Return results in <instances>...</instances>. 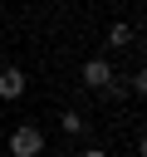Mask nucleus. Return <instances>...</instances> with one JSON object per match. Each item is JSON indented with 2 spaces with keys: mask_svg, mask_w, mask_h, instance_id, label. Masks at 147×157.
Masks as SVG:
<instances>
[{
  "mask_svg": "<svg viewBox=\"0 0 147 157\" xmlns=\"http://www.w3.org/2000/svg\"><path fill=\"white\" fill-rule=\"evenodd\" d=\"M108 44H113V49L132 44V25H123V20H118V25H108Z\"/></svg>",
  "mask_w": 147,
  "mask_h": 157,
  "instance_id": "39448f33",
  "label": "nucleus"
},
{
  "mask_svg": "<svg viewBox=\"0 0 147 157\" xmlns=\"http://www.w3.org/2000/svg\"><path fill=\"white\" fill-rule=\"evenodd\" d=\"M108 78H113V64H108L103 54L83 64V88H98V93H103V83H108Z\"/></svg>",
  "mask_w": 147,
  "mask_h": 157,
  "instance_id": "7ed1b4c3",
  "label": "nucleus"
},
{
  "mask_svg": "<svg viewBox=\"0 0 147 157\" xmlns=\"http://www.w3.org/2000/svg\"><path fill=\"white\" fill-rule=\"evenodd\" d=\"M24 88H29L24 69H20V64H5V69H0V98L15 103V98H24Z\"/></svg>",
  "mask_w": 147,
  "mask_h": 157,
  "instance_id": "f03ea898",
  "label": "nucleus"
},
{
  "mask_svg": "<svg viewBox=\"0 0 147 157\" xmlns=\"http://www.w3.org/2000/svg\"><path fill=\"white\" fill-rule=\"evenodd\" d=\"M137 157H147V132H142V137H137Z\"/></svg>",
  "mask_w": 147,
  "mask_h": 157,
  "instance_id": "6e6552de",
  "label": "nucleus"
},
{
  "mask_svg": "<svg viewBox=\"0 0 147 157\" xmlns=\"http://www.w3.org/2000/svg\"><path fill=\"white\" fill-rule=\"evenodd\" d=\"M127 93H137V98H147V64H142V69H137V74L127 78Z\"/></svg>",
  "mask_w": 147,
  "mask_h": 157,
  "instance_id": "423d86ee",
  "label": "nucleus"
},
{
  "mask_svg": "<svg viewBox=\"0 0 147 157\" xmlns=\"http://www.w3.org/2000/svg\"><path fill=\"white\" fill-rule=\"evenodd\" d=\"M10 157H44V128L20 123V128L10 132Z\"/></svg>",
  "mask_w": 147,
  "mask_h": 157,
  "instance_id": "f257e3e1",
  "label": "nucleus"
},
{
  "mask_svg": "<svg viewBox=\"0 0 147 157\" xmlns=\"http://www.w3.org/2000/svg\"><path fill=\"white\" fill-rule=\"evenodd\" d=\"M113 5H127V0H113Z\"/></svg>",
  "mask_w": 147,
  "mask_h": 157,
  "instance_id": "9d476101",
  "label": "nucleus"
},
{
  "mask_svg": "<svg viewBox=\"0 0 147 157\" xmlns=\"http://www.w3.org/2000/svg\"><path fill=\"white\" fill-rule=\"evenodd\" d=\"M103 93H108V98H127V78H118V74H113V78L103 83Z\"/></svg>",
  "mask_w": 147,
  "mask_h": 157,
  "instance_id": "0eeeda50",
  "label": "nucleus"
},
{
  "mask_svg": "<svg viewBox=\"0 0 147 157\" xmlns=\"http://www.w3.org/2000/svg\"><path fill=\"white\" fill-rule=\"evenodd\" d=\"M59 128H64L69 137H83V128H88V123H83V113H74V108H64V113H59Z\"/></svg>",
  "mask_w": 147,
  "mask_h": 157,
  "instance_id": "20e7f679",
  "label": "nucleus"
},
{
  "mask_svg": "<svg viewBox=\"0 0 147 157\" xmlns=\"http://www.w3.org/2000/svg\"><path fill=\"white\" fill-rule=\"evenodd\" d=\"M83 157H108V152L103 147H83Z\"/></svg>",
  "mask_w": 147,
  "mask_h": 157,
  "instance_id": "1a4fd4ad",
  "label": "nucleus"
}]
</instances>
